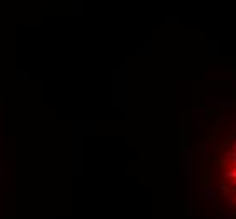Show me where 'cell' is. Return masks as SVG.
<instances>
[{
    "label": "cell",
    "instance_id": "cell-1",
    "mask_svg": "<svg viewBox=\"0 0 236 219\" xmlns=\"http://www.w3.org/2000/svg\"><path fill=\"white\" fill-rule=\"evenodd\" d=\"M206 199H207V204H212L216 199V192L212 189H206Z\"/></svg>",
    "mask_w": 236,
    "mask_h": 219
},
{
    "label": "cell",
    "instance_id": "cell-2",
    "mask_svg": "<svg viewBox=\"0 0 236 219\" xmlns=\"http://www.w3.org/2000/svg\"><path fill=\"white\" fill-rule=\"evenodd\" d=\"M226 177L229 179V182H231V180H236V170H228L226 172Z\"/></svg>",
    "mask_w": 236,
    "mask_h": 219
},
{
    "label": "cell",
    "instance_id": "cell-3",
    "mask_svg": "<svg viewBox=\"0 0 236 219\" xmlns=\"http://www.w3.org/2000/svg\"><path fill=\"white\" fill-rule=\"evenodd\" d=\"M218 189L221 191L223 194H231V192H233V189H229V187H226V186H219Z\"/></svg>",
    "mask_w": 236,
    "mask_h": 219
},
{
    "label": "cell",
    "instance_id": "cell-4",
    "mask_svg": "<svg viewBox=\"0 0 236 219\" xmlns=\"http://www.w3.org/2000/svg\"><path fill=\"white\" fill-rule=\"evenodd\" d=\"M224 219H234V216H233V214H229V216H226Z\"/></svg>",
    "mask_w": 236,
    "mask_h": 219
},
{
    "label": "cell",
    "instance_id": "cell-5",
    "mask_svg": "<svg viewBox=\"0 0 236 219\" xmlns=\"http://www.w3.org/2000/svg\"><path fill=\"white\" fill-rule=\"evenodd\" d=\"M234 201H236V195H234Z\"/></svg>",
    "mask_w": 236,
    "mask_h": 219
}]
</instances>
